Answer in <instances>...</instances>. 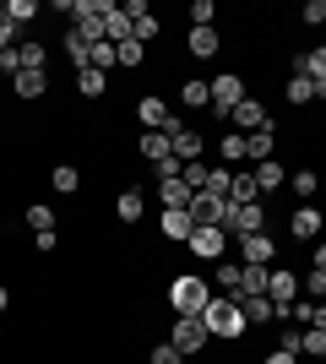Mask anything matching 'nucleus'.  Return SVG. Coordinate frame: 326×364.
Returning a JSON list of instances; mask_svg holds the SVG:
<instances>
[{"instance_id": "a211bd4d", "label": "nucleus", "mask_w": 326, "mask_h": 364, "mask_svg": "<svg viewBox=\"0 0 326 364\" xmlns=\"http://www.w3.org/2000/svg\"><path fill=\"white\" fill-rule=\"evenodd\" d=\"M294 76H310V82H326V44L310 49V55H299L294 60Z\"/></svg>"}, {"instance_id": "7c9ffc66", "label": "nucleus", "mask_w": 326, "mask_h": 364, "mask_svg": "<svg viewBox=\"0 0 326 364\" xmlns=\"http://www.w3.org/2000/svg\"><path fill=\"white\" fill-rule=\"evenodd\" d=\"M299 353H310V359H326V332H315V326H299Z\"/></svg>"}, {"instance_id": "473e14b6", "label": "nucleus", "mask_w": 326, "mask_h": 364, "mask_svg": "<svg viewBox=\"0 0 326 364\" xmlns=\"http://www.w3.org/2000/svg\"><path fill=\"white\" fill-rule=\"evenodd\" d=\"M6 16H11L16 28H28L33 16H38V0H6Z\"/></svg>"}, {"instance_id": "dca6fc26", "label": "nucleus", "mask_w": 326, "mask_h": 364, "mask_svg": "<svg viewBox=\"0 0 326 364\" xmlns=\"http://www.w3.org/2000/svg\"><path fill=\"white\" fill-rule=\"evenodd\" d=\"M250 174H256V191H261V196H266V191H278V185H288V174H283V164H278V158L256 164Z\"/></svg>"}, {"instance_id": "423d86ee", "label": "nucleus", "mask_w": 326, "mask_h": 364, "mask_svg": "<svg viewBox=\"0 0 326 364\" xmlns=\"http://www.w3.org/2000/svg\"><path fill=\"white\" fill-rule=\"evenodd\" d=\"M266 299L278 304V310H283V304H294L299 299V277L288 272V267H272V272H266Z\"/></svg>"}, {"instance_id": "09e8293b", "label": "nucleus", "mask_w": 326, "mask_h": 364, "mask_svg": "<svg viewBox=\"0 0 326 364\" xmlns=\"http://www.w3.org/2000/svg\"><path fill=\"white\" fill-rule=\"evenodd\" d=\"M310 326H315V332H326V304H315V316H310Z\"/></svg>"}, {"instance_id": "5fc2aeb1", "label": "nucleus", "mask_w": 326, "mask_h": 364, "mask_svg": "<svg viewBox=\"0 0 326 364\" xmlns=\"http://www.w3.org/2000/svg\"><path fill=\"white\" fill-rule=\"evenodd\" d=\"M0 11H6V0H0Z\"/></svg>"}, {"instance_id": "a19ab883", "label": "nucleus", "mask_w": 326, "mask_h": 364, "mask_svg": "<svg viewBox=\"0 0 326 364\" xmlns=\"http://www.w3.org/2000/svg\"><path fill=\"white\" fill-rule=\"evenodd\" d=\"M153 364H185V353L174 348V343H158V348H153Z\"/></svg>"}, {"instance_id": "79ce46f5", "label": "nucleus", "mask_w": 326, "mask_h": 364, "mask_svg": "<svg viewBox=\"0 0 326 364\" xmlns=\"http://www.w3.org/2000/svg\"><path fill=\"white\" fill-rule=\"evenodd\" d=\"M212 0H196V6H190V22H196V28H212Z\"/></svg>"}, {"instance_id": "37998d69", "label": "nucleus", "mask_w": 326, "mask_h": 364, "mask_svg": "<svg viewBox=\"0 0 326 364\" xmlns=\"http://www.w3.org/2000/svg\"><path fill=\"white\" fill-rule=\"evenodd\" d=\"M305 289H310V299H321V304H326V272H315V267H310V277H305Z\"/></svg>"}, {"instance_id": "c756f323", "label": "nucleus", "mask_w": 326, "mask_h": 364, "mask_svg": "<svg viewBox=\"0 0 326 364\" xmlns=\"http://www.w3.org/2000/svg\"><path fill=\"white\" fill-rule=\"evenodd\" d=\"M266 272H272V267H256V261H245V289H239V299H250V294H266Z\"/></svg>"}, {"instance_id": "f8f14e48", "label": "nucleus", "mask_w": 326, "mask_h": 364, "mask_svg": "<svg viewBox=\"0 0 326 364\" xmlns=\"http://www.w3.org/2000/svg\"><path fill=\"white\" fill-rule=\"evenodd\" d=\"M141 213H147V196H141L136 185H125L120 196H114V218L120 223H141Z\"/></svg>"}, {"instance_id": "393cba45", "label": "nucleus", "mask_w": 326, "mask_h": 364, "mask_svg": "<svg viewBox=\"0 0 326 364\" xmlns=\"http://www.w3.org/2000/svg\"><path fill=\"white\" fill-rule=\"evenodd\" d=\"M44 60H49L44 44H33V38H28V44H16V71H44Z\"/></svg>"}, {"instance_id": "a18cd8bd", "label": "nucleus", "mask_w": 326, "mask_h": 364, "mask_svg": "<svg viewBox=\"0 0 326 364\" xmlns=\"http://www.w3.org/2000/svg\"><path fill=\"white\" fill-rule=\"evenodd\" d=\"M55 245H60V234H55V228H44V234H33V250H44V256L55 250Z\"/></svg>"}, {"instance_id": "c03bdc74", "label": "nucleus", "mask_w": 326, "mask_h": 364, "mask_svg": "<svg viewBox=\"0 0 326 364\" xmlns=\"http://www.w3.org/2000/svg\"><path fill=\"white\" fill-rule=\"evenodd\" d=\"M0 49H16V22L0 11Z\"/></svg>"}, {"instance_id": "4c0bfd02", "label": "nucleus", "mask_w": 326, "mask_h": 364, "mask_svg": "<svg viewBox=\"0 0 326 364\" xmlns=\"http://www.w3.org/2000/svg\"><path fill=\"white\" fill-rule=\"evenodd\" d=\"M141 60H147V44H136V38H125V44H120V65H125V71H136Z\"/></svg>"}, {"instance_id": "412c9836", "label": "nucleus", "mask_w": 326, "mask_h": 364, "mask_svg": "<svg viewBox=\"0 0 326 364\" xmlns=\"http://www.w3.org/2000/svg\"><path fill=\"white\" fill-rule=\"evenodd\" d=\"M141 158H147V164H163V158H174L169 152V136H163V131H147V136H141Z\"/></svg>"}, {"instance_id": "f3484780", "label": "nucleus", "mask_w": 326, "mask_h": 364, "mask_svg": "<svg viewBox=\"0 0 326 364\" xmlns=\"http://www.w3.org/2000/svg\"><path fill=\"white\" fill-rule=\"evenodd\" d=\"M288 234H294V240H315V234H321V213H315V207H299V213L288 218Z\"/></svg>"}, {"instance_id": "4468645a", "label": "nucleus", "mask_w": 326, "mask_h": 364, "mask_svg": "<svg viewBox=\"0 0 326 364\" xmlns=\"http://www.w3.org/2000/svg\"><path fill=\"white\" fill-rule=\"evenodd\" d=\"M104 38H109L114 49L131 38V16H125V6H109V11H104Z\"/></svg>"}, {"instance_id": "7ed1b4c3", "label": "nucleus", "mask_w": 326, "mask_h": 364, "mask_svg": "<svg viewBox=\"0 0 326 364\" xmlns=\"http://www.w3.org/2000/svg\"><path fill=\"white\" fill-rule=\"evenodd\" d=\"M207 87H212V114H234V109L245 104V82H239V76H234V71L212 76Z\"/></svg>"}, {"instance_id": "cd10ccee", "label": "nucleus", "mask_w": 326, "mask_h": 364, "mask_svg": "<svg viewBox=\"0 0 326 364\" xmlns=\"http://www.w3.org/2000/svg\"><path fill=\"white\" fill-rule=\"evenodd\" d=\"M217 152H223V164H239V158H250V136H239V131H229V136L217 141Z\"/></svg>"}, {"instance_id": "3c124183", "label": "nucleus", "mask_w": 326, "mask_h": 364, "mask_svg": "<svg viewBox=\"0 0 326 364\" xmlns=\"http://www.w3.org/2000/svg\"><path fill=\"white\" fill-rule=\"evenodd\" d=\"M315 272H326V245H315Z\"/></svg>"}, {"instance_id": "0eeeda50", "label": "nucleus", "mask_w": 326, "mask_h": 364, "mask_svg": "<svg viewBox=\"0 0 326 364\" xmlns=\"http://www.w3.org/2000/svg\"><path fill=\"white\" fill-rule=\"evenodd\" d=\"M136 114H141V125H147V131H163V136H174V131H180V120L163 109V98H141Z\"/></svg>"}, {"instance_id": "f257e3e1", "label": "nucleus", "mask_w": 326, "mask_h": 364, "mask_svg": "<svg viewBox=\"0 0 326 364\" xmlns=\"http://www.w3.org/2000/svg\"><path fill=\"white\" fill-rule=\"evenodd\" d=\"M202 321H207V337H217V343H239L245 326H250L245 310H239V299H207Z\"/></svg>"}, {"instance_id": "6e6552de", "label": "nucleus", "mask_w": 326, "mask_h": 364, "mask_svg": "<svg viewBox=\"0 0 326 364\" xmlns=\"http://www.w3.org/2000/svg\"><path fill=\"white\" fill-rule=\"evenodd\" d=\"M239 256L256 261V267H272L278 261V240L272 234H239Z\"/></svg>"}, {"instance_id": "e433bc0d", "label": "nucleus", "mask_w": 326, "mask_h": 364, "mask_svg": "<svg viewBox=\"0 0 326 364\" xmlns=\"http://www.w3.org/2000/svg\"><path fill=\"white\" fill-rule=\"evenodd\" d=\"M229 185H234L229 168H207V185H202V191H207V196H229Z\"/></svg>"}, {"instance_id": "6ab92c4d", "label": "nucleus", "mask_w": 326, "mask_h": 364, "mask_svg": "<svg viewBox=\"0 0 326 364\" xmlns=\"http://www.w3.org/2000/svg\"><path fill=\"white\" fill-rule=\"evenodd\" d=\"M180 104L185 109H212V87H207L202 76H190L185 87H180Z\"/></svg>"}, {"instance_id": "58836bf2", "label": "nucleus", "mask_w": 326, "mask_h": 364, "mask_svg": "<svg viewBox=\"0 0 326 364\" xmlns=\"http://www.w3.org/2000/svg\"><path fill=\"white\" fill-rule=\"evenodd\" d=\"M180 180H185L190 191H202V185H207V164H202V158H196V164H180Z\"/></svg>"}, {"instance_id": "5701e85b", "label": "nucleus", "mask_w": 326, "mask_h": 364, "mask_svg": "<svg viewBox=\"0 0 326 364\" xmlns=\"http://www.w3.org/2000/svg\"><path fill=\"white\" fill-rule=\"evenodd\" d=\"M229 201H239V207H250V201H261V191H256V174H234V185H229Z\"/></svg>"}, {"instance_id": "864d4df0", "label": "nucleus", "mask_w": 326, "mask_h": 364, "mask_svg": "<svg viewBox=\"0 0 326 364\" xmlns=\"http://www.w3.org/2000/svg\"><path fill=\"white\" fill-rule=\"evenodd\" d=\"M321 98H326V82H315V104H321Z\"/></svg>"}, {"instance_id": "a878e982", "label": "nucleus", "mask_w": 326, "mask_h": 364, "mask_svg": "<svg viewBox=\"0 0 326 364\" xmlns=\"http://www.w3.org/2000/svg\"><path fill=\"white\" fill-rule=\"evenodd\" d=\"M49 185H55V191H60V196H77L82 191V174L71 164H55V174H49Z\"/></svg>"}, {"instance_id": "bb28decb", "label": "nucleus", "mask_w": 326, "mask_h": 364, "mask_svg": "<svg viewBox=\"0 0 326 364\" xmlns=\"http://www.w3.org/2000/svg\"><path fill=\"white\" fill-rule=\"evenodd\" d=\"M104 87H109L104 71H93V65H87V71H77V92H82V98H104Z\"/></svg>"}, {"instance_id": "ddd939ff", "label": "nucleus", "mask_w": 326, "mask_h": 364, "mask_svg": "<svg viewBox=\"0 0 326 364\" xmlns=\"http://www.w3.org/2000/svg\"><path fill=\"white\" fill-rule=\"evenodd\" d=\"M217 289H223V299H239V289H245V261H217Z\"/></svg>"}, {"instance_id": "b1692460", "label": "nucleus", "mask_w": 326, "mask_h": 364, "mask_svg": "<svg viewBox=\"0 0 326 364\" xmlns=\"http://www.w3.org/2000/svg\"><path fill=\"white\" fill-rule=\"evenodd\" d=\"M163 240H190V234H196V223H190V213H163Z\"/></svg>"}, {"instance_id": "c85d7f7f", "label": "nucleus", "mask_w": 326, "mask_h": 364, "mask_svg": "<svg viewBox=\"0 0 326 364\" xmlns=\"http://www.w3.org/2000/svg\"><path fill=\"white\" fill-rule=\"evenodd\" d=\"M272 147H278V131H272V125H266V131H256V136H250V164H266V158H272Z\"/></svg>"}, {"instance_id": "9d476101", "label": "nucleus", "mask_w": 326, "mask_h": 364, "mask_svg": "<svg viewBox=\"0 0 326 364\" xmlns=\"http://www.w3.org/2000/svg\"><path fill=\"white\" fill-rule=\"evenodd\" d=\"M190 196H196V191H190L180 174H174V180H158V201H163V213H185Z\"/></svg>"}, {"instance_id": "1a4fd4ad", "label": "nucleus", "mask_w": 326, "mask_h": 364, "mask_svg": "<svg viewBox=\"0 0 326 364\" xmlns=\"http://www.w3.org/2000/svg\"><path fill=\"white\" fill-rule=\"evenodd\" d=\"M229 120H234V131H239V136H256V131H266V125H272V120H266V109L256 104V98H250V92H245V104L234 109Z\"/></svg>"}, {"instance_id": "2eb2a0df", "label": "nucleus", "mask_w": 326, "mask_h": 364, "mask_svg": "<svg viewBox=\"0 0 326 364\" xmlns=\"http://www.w3.org/2000/svg\"><path fill=\"white\" fill-rule=\"evenodd\" d=\"M49 92V71H16V98L33 104V98H44Z\"/></svg>"}, {"instance_id": "4be33fe9", "label": "nucleus", "mask_w": 326, "mask_h": 364, "mask_svg": "<svg viewBox=\"0 0 326 364\" xmlns=\"http://www.w3.org/2000/svg\"><path fill=\"white\" fill-rule=\"evenodd\" d=\"M185 44H190V55H196V60H212V55H217V33H212V28H190Z\"/></svg>"}, {"instance_id": "8fccbe9b", "label": "nucleus", "mask_w": 326, "mask_h": 364, "mask_svg": "<svg viewBox=\"0 0 326 364\" xmlns=\"http://www.w3.org/2000/svg\"><path fill=\"white\" fill-rule=\"evenodd\" d=\"M294 359H299V353H283V348H278V353H266V364H294Z\"/></svg>"}, {"instance_id": "603ef678", "label": "nucleus", "mask_w": 326, "mask_h": 364, "mask_svg": "<svg viewBox=\"0 0 326 364\" xmlns=\"http://www.w3.org/2000/svg\"><path fill=\"white\" fill-rule=\"evenodd\" d=\"M6 310H11V294H6V289H0V316H6Z\"/></svg>"}, {"instance_id": "f704fd0d", "label": "nucleus", "mask_w": 326, "mask_h": 364, "mask_svg": "<svg viewBox=\"0 0 326 364\" xmlns=\"http://www.w3.org/2000/svg\"><path fill=\"white\" fill-rule=\"evenodd\" d=\"M28 228H33V234H44V228H55V207H44V201H33V207H28Z\"/></svg>"}, {"instance_id": "de8ad7c7", "label": "nucleus", "mask_w": 326, "mask_h": 364, "mask_svg": "<svg viewBox=\"0 0 326 364\" xmlns=\"http://www.w3.org/2000/svg\"><path fill=\"white\" fill-rule=\"evenodd\" d=\"M305 22H310V28H321V22H326V0H310V6H305Z\"/></svg>"}, {"instance_id": "2f4dec72", "label": "nucleus", "mask_w": 326, "mask_h": 364, "mask_svg": "<svg viewBox=\"0 0 326 364\" xmlns=\"http://www.w3.org/2000/svg\"><path fill=\"white\" fill-rule=\"evenodd\" d=\"M283 92H288V104H315V82H310V76H288V87H283Z\"/></svg>"}, {"instance_id": "c9c22d12", "label": "nucleus", "mask_w": 326, "mask_h": 364, "mask_svg": "<svg viewBox=\"0 0 326 364\" xmlns=\"http://www.w3.org/2000/svg\"><path fill=\"white\" fill-rule=\"evenodd\" d=\"M109 6H114V0H109ZM77 33L87 38V49H93V44H104V16H82V22H77Z\"/></svg>"}, {"instance_id": "9b49d317", "label": "nucleus", "mask_w": 326, "mask_h": 364, "mask_svg": "<svg viewBox=\"0 0 326 364\" xmlns=\"http://www.w3.org/2000/svg\"><path fill=\"white\" fill-rule=\"evenodd\" d=\"M202 147H207L202 131H190V125H180V131L169 136V152L180 158V164H196V158H202Z\"/></svg>"}, {"instance_id": "aec40b11", "label": "nucleus", "mask_w": 326, "mask_h": 364, "mask_svg": "<svg viewBox=\"0 0 326 364\" xmlns=\"http://www.w3.org/2000/svg\"><path fill=\"white\" fill-rule=\"evenodd\" d=\"M239 310H245L250 326H256V321H278V304L266 299V294H250V299H239Z\"/></svg>"}, {"instance_id": "39448f33", "label": "nucleus", "mask_w": 326, "mask_h": 364, "mask_svg": "<svg viewBox=\"0 0 326 364\" xmlns=\"http://www.w3.org/2000/svg\"><path fill=\"white\" fill-rule=\"evenodd\" d=\"M185 245H190V256H202V261H223V250H229V228H196Z\"/></svg>"}, {"instance_id": "f03ea898", "label": "nucleus", "mask_w": 326, "mask_h": 364, "mask_svg": "<svg viewBox=\"0 0 326 364\" xmlns=\"http://www.w3.org/2000/svg\"><path fill=\"white\" fill-rule=\"evenodd\" d=\"M207 299H212V289H207V277L196 272H180L169 283V304H174V316H202Z\"/></svg>"}, {"instance_id": "20e7f679", "label": "nucleus", "mask_w": 326, "mask_h": 364, "mask_svg": "<svg viewBox=\"0 0 326 364\" xmlns=\"http://www.w3.org/2000/svg\"><path fill=\"white\" fill-rule=\"evenodd\" d=\"M169 343L180 353H202L207 348V321L202 316H180V321H174V332H169Z\"/></svg>"}, {"instance_id": "49530a36", "label": "nucleus", "mask_w": 326, "mask_h": 364, "mask_svg": "<svg viewBox=\"0 0 326 364\" xmlns=\"http://www.w3.org/2000/svg\"><path fill=\"white\" fill-rule=\"evenodd\" d=\"M278 348H283V353H299V326H283V337H278Z\"/></svg>"}, {"instance_id": "72a5a7b5", "label": "nucleus", "mask_w": 326, "mask_h": 364, "mask_svg": "<svg viewBox=\"0 0 326 364\" xmlns=\"http://www.w3.org/2000/svg\"><path fill=\"white\" fill-rule=\"evenodd\" d=\"M65 55H71V65H77V71H87V38H82L77 28L65 33Z\"/></svg>"}, {"instance_id": "ea45409f", "label": "nucleus", "mask_w": 326, "mask_h": 364, "mask_svg": "<svg viewBox=\"0 0 326 364\" xmlns=\"http://www.w3.org/2000/svg\"><path fill=\"white\" fill-rule=\"evenodd\" d=\"M315 185H321V180H315V168H299V174H294V196H315Z\"/></svg>"}]
</instances>
